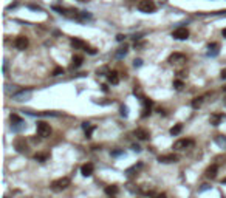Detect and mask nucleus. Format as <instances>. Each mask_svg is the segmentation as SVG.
I'll use <instances>...</instances> for the list:
<instances>
[{"label":"nucleus","mask_w":226,"mask_h":198,"mask_svg":"<svg viewBox=\"0 0 226 198\" xmlns=\"http://www.w3.org/2000/svg\"><path fill=\"white\" fill-rule=\"evenodd\" d=\"M70 178H67V177H64V178H59V180H56V181H53L51 183V189L54 190V192H61V190H65L68 186H70Z\"/></svg>","instance_id":"1"},{"label":"nucleus","mask_w":226,"mask_h":198,"mask_svg":"<svg viewBox=\"0 0 226 198\" xmlns=\"http://www.w3.org/2000/svg\"><path fill=\"white\" fill-rule=\"evenodd\" d=\"M37 135H39L40 138H48V136L51 135L50 124L44 122V121H39V122H37Z\"/></svg>","instance_id":"2"},{"label":"nucleus","mask_w":226,"mask_h":198,"mask_svg":"<svg viewBox=\"0 0 226 198\" xmlns=\"http://www.w3.org/2000/svg\"><path fill=\"white\" fill-rule=\"evenodd\" d=\"M155 3L153 0H141V2L138 3V9L141 11V13H153L155 11Z\"/></svg>","instance_id":"3"},{"label":"nucleus","mask_w":226,"mask_h":198,"mask_svg":"<svg viewBox=\"0 0 226 198\" xmlns=\"http://www.w3.org/2000/svg\"><path fill=\"white\" fill-rule=\"evenodd\" d=\"M191 147H194V141L187 139V138H181V139L174 142V148H175V150H186V148H191Z\"/></svg>","instance_id":"4"},{"label":"nucleus","mask_w":226,"mask_h":198,"mask_svg":"<svg viewBox=\"0 0 226 198\" xmlns=\"http://www.w3.org/2000/svg\"><path fill=\"white\" fill-rule=\"evenodd\" d=\"M172 37L174 39H177V40H184V39H187L189 37V31H187V28H177L174 33H172Z\"/></svg>","instance_id":"5"},{"label":"nucleus","mask_w":226,"mask_h":198,"mask_svg":"<svg viewBox=\"0 0 226 198\" xmlns=\"http://www.w3.org/2000/svg\"><path fill=\"white\" fill-rule=\"evenodd\" d=\"M14 147H16V150H17L19 153H25V152H28V146H26V142H25V138H17L14 141Z\"/></svg>","instance_id":"6"},{"label":"nucleus","mask_w":226,"mask_h":198,"mask_svg":"<svg viewBox=\"0 0 226 198\" xmlns=\"http://www.w3.org/2000/svg\"><path fill=\"white\" fill-rule=\"evenodd\" d=\"M14 47L22 51V50H25L26 47H28V39H26L25 36H19L17 39L14 40Z\"/></svg>","instance_id":"7"},{"label":"nucleus","mask_w":226,"mask_h":198,"mask_svg":"<svg viewBox=\"0 0 226 198\" xmlns=\"http://www.w3.org/2000/svg\"><path fill=\"white\" fill-rule=\"evenodd\" d=\"M169 62L170 64H183V62H186V56L181 53H174L169 56Z\"/></svg>","instance_id":"8"},{"label":"nucleus","mask_w":226,"mask_h":198,"mask_svg":"<svg viewBox=\"0 0 226 198\" xmlns=\"http://www.w3.org/2000/svg\"><path fill=\"white\" fill-rule=\"evenodd\" d=\"M158 161L160 163H166V164H169V163H177L178 161V156L174 155V153H167V155H161L158 158Z\"/></svg>","instance_id":"9"},{"label":"nucleus","mask_w":226,"mask_h":198,"mask_svg":"<svg viewBox=\"0 0 226 198\" xmlns=\"http://www.w3.org/2000/svg\"><path fill=\"white\" fill-rule=\"evenodd\" d=\"M225 119H226V115L217 113V115H212V116L209 118V122H211L212 125H220V122H222V121H225Z\"/></svg>","instance_id":"10"},{"label":"nucleus","mask_w":226,"mask_h":198,"mask_svg":"<svg viewBox=\"0 0 226 198\" xmlns=\"http://www.w3.org/2000/svg\"><path fill=\"white\" fill-rule=\"evenodd\" d=\"M133 135H135L138 139H143V141L144 139H149V136H150V133H149L146 129H136L135 132H133Z\"/></svg>","instance_id":"11"},{"label":"nucleus","mask_w":226,"mask_h":198,"mask_svg":"<svg viewBox=\"0 0 226 198\" xmlns=\"http://www.w3.org/2000/svg\"><path fill=\"white\" fill-rule=\"evenodd\" d=\"M93 170H95L93 164H91V163H87V164H84V166L81 167V173H82L84 177H90V175L93 173Z\"/></svg>","instance_id":"12"},{"label":"nucleus","mask_w":226,"mask_h":198,"mask_svg":"<svg viewBox=\"0 0 226 198\" xmlns=\"http://www.w3.org/2000/svg\"><path fill=\"white\" fill-rule=\"evenodd\" d=\"M217 172H218V166H217V164H212L211 167L206 169V177L212 180V178L217 177Z\"/></svg>","instance_id":"13"},{"label":"nucleus","mask_w":226,"mask_h":198,"mask_svg":"<svg viewBox=\"0 0 226 198\" xmlns=\"http://www.w3.org/2000/svg\"><path fill=\"white\" fill-rule=\"evenodd\" d=\"M84 62V57L82 56H74L73 60H71V68H79L81 65Z\"/></svg>","instance_id":"14"},{"label":"nucleus","mask_w":226,"mask_h":198,"mask_svg":"<svg viewBox=\"0 0 226 198\" xmlns=\"http://www.w3.org/2000/svg\"><path fill=\"white\" fill-rule=\"evenodd\" d=\"M105 194L109 195V197H115L118 194V186H115V184L107 186V187H105Z\"/></svg>","instance_id":"15"},{"label":"nucleus","mask_w":226,"mask_h":198,"mask_svg":"<svg viewBox=\"0 0 226 198\" xmlns=\"http://www.w3.org/2000/svg\"><path fill=\"white\" fill-rule=\"evenodd\" d=\"M71 45L74 47V48H87V43H85L84 40H81V39H71Z\"/></svg>","instance_id":"16"},{"label":"nucleus","mask_w":226,"mask_h":198,"mask_svg":"<svg viewBox=\"0 0 226 198\" xmlns=\"http://www.w3.org/2000/svg\"><path fill=\"white\" fill-rule=\"evenodd\" d=\"M109 82L110 84H118V82H119V74H118V71L109 73Z\"/></svg>","instance_id":"17"},{"label":"nucleus","mask_w":226,"mask_h":198,"mask_svg":"<svg viewBox=\"0 0 226 198\" xmlns=\"http://www.w3.org/2000/svg\"><path fill=\"white\" fill-rule=\"evenodd\" d=\"M181 130H183V125H181V124H175L174 127L170 129V135H172V136H177V135L181 133Z\"/></svg>","instance_id":"18"},{"label":"nucleus","mask_w":226,"mask_h":198,"mask_svg":"<svg viewBox=\"0 0 226 198\" xmlns=\"http://www.w3.org/2000/svg\"><path fill=\"white\" fill-rule=\"evenodd\" d=\"M139 194H143V195H153V187H149V186H143L141 189H139Z\"/></svg>","instance_id":"19"},{"label":"nucleus","mask_w":226,"mask_h":198,"mask_svg":"<svg viewBox=\"0 0 226 198\" xmlns=\"http://www.w3.org/2000/svg\"><path fill=\"white\" fill-rule=\"evenodd\" d=\"M203 99H204V96L195 98V99H194V101H192V107H194V108H198V107H200L201 104H203Z\"/></svg>","instance_id":"20"},{"label":"nucleus","mask_w":226,"mask_h":198,"mask_svg":"<svg viewBox=\"0 0 226 198\" xmlns=\"http://www.w3.org/2000/svg\"><path fill=\"white\" fill-rule=\"evenodd\" d=\"M11 122L14 124H23V121L20 116H17V115H11Z\"/></svg>","instance_id":"21"},{"label":"nucleus","mask_w":226,"mask_h":198,"mask_svg":"<svg viewBox=\"0 0 226 198\" xmlns=\"http://www.w3.org/2000/svg\"><path fill=\"white\" fill-rule=\"evenodd\" d=\"M143 167V164L141 163H138V164H135V166H132L130 169L127 170V175H132V172H135V170H138V169H141Z\"/></svg>","instance_id":"22"},{"label":"nucleus","mask_w":226,"mask_h":198,"mask_svg":"<svg viewBox=\"0 0 226 198\" xmlns=\"http://www.w3.org/2000/svg\"><path fill=\"white\" fill-rule=\"evenodd\" d=\"M126 53H127V45L121 47L119 50H118V56H122V54H126Z\"/></svg>","instance_id":"23"},{"label":"nucleus","mask_w":226,"mask_h":198,"mask_svg":"<svg viewBox=\"0 0 226 198\" xmlns=\"http://www.w3.org/2000/svg\"><path fill=\"white\" fill-rule=\"evenodd\" d=\"M64 73V68L62 67H57L54 71H53V76H59V74H62Z\"/></svg>","instance_id":"24"},{"label":"nucleus","mask_w":226,"mask_h":198,"mask_svg":"<svg viewBox=\"0 0 226 198\" xmlns=\"http://www.w3.org/2000/svg\"><path fill=\"white\" fill-rule=\"evenodd\" d=\"M34 158L37 159V161H45V159L48 158V155H45V153H44V155H36Z\"/></svg>","instance_id":"25"},{"label":"nucleus","mask_w":226,"mask_h":198,"mask_svg":"<svg viewBox=\"0 0 226 198\" xmlns=\"http://www.w3.org/2000/svg\"><path fill=\"white\" fill-rule=\"evenodd\" d=\"M174 85H175V88H177V90H181V88H183V82H181V81H175V82H174Z\"/></svg>","instance_id":"26"},{"label":"nucleus","mask_w":226,"mask_h":198,"mask_svg":"<svg viewBox=\"0 0 226 198\" xmlns=\"http://www.w3.org/2000/svg\"><path fill=\"white\" fill-rule=\"evenodd\" d=\"M217 142L220 146H226V138H222V136H218L217 138Z\"/></svg>","instance_id":"27"},{"label":"nucleus","mask_w":226,"mask_h":198,"mask_svg":"<svg viewBox=\"0 0 226 198\" xmlns=\"http://www.w3.org/2000/svg\"><path fill=\"white\" fill-rule=\"evenodd\" d=\"M132 148H133V150H135V152H141V147H139V146H136V144H133V146H132Z\"/></svg>","instance_id":"28"},{"label":"nucleus","mask_w":226,"mask_h":198,"mask_svg":"<svg viewBox=\"0 0 226 198\" xmlns=\"http://www.w3.org/2000/svg\"><path fill=\"white\" fill-rule=\"evenodd\" d=\"M153 198H167V195H166V194H157Z\"/></svg>","instance_id":"29"},{"label":"nucleus","mask_w":226,"mask_h":198,"mask_svg":"<svg viewBox=\"0 0 226 198\" xmlns=\"http://www.w3.org/2000/svg\"><path fill=\"white\" fill-rule=\"evenodd\" d=\"M85 51H88L90 54H95V53H96V50H95V48H87Z\"/></svg>","instance_id":"30"},{"label":"nucleus","mask_w":226,"mask_h":198,"mask_svg":"<svg viewBox=\"0 0 226 198\" xmlns=\"http://www.w3.org/2000/svg\"><path fill=\"white\" fill-rule=\"evenodd\" d=\"M121 113L124 115V116H127V107H122V108H121Z\"/></svg>","instance_id":"31"},{"label":"nucleus","mask_w":226,"mask_h":198,"mask_svg":"<svg viewBox=\"0 0 226 198\" xmlns=\"http://www.w3.org/2000/svg\"><path fill=\"white\" fill-rule=\"evenodd\" d=\"M208 189H209V186L208 184H203V187L200 189V192H204V190H208Z\"/></svg>","instance_id":"32"},{"label":"nucleus","mask_w":226,"mask_h":198,"mask_svg":"<svg viewBox=\"0 0 226 198\" xmlns=\"http://www.w3.org/2000/svg\"><path fill=\"white\" fill-rule=\"evenodd\" d=\"M220 76H222V79H226V68L222 70V74H220Z\"/></svg>","instance_id":"33"},{"label":"nucleus","mask_w":226,"mask_h":198,"mask_svg":"<svg viewBox=\"0 0 226 198\" xmlns=\"http://www.w3.org/2000/svg\"><path fill=\"white\" fill-rule=\"evenodd\" d=\"M124 37H126V36H122V34H119V36H118V37H116V39H118V40H124Z\"/></svg>","instance_id":"34"},{"label":"nucleus","mask_w":226,"mask_h":198,"mask_svg":"<svg viewBox=\"0 0 226 198\" xmlns=\"http://www.w3.org/2000/svg\"><path fill=\"white\" fill-rule=\"evenodd\" d=\"M139 65H141V60H139V59L135 60V67H139Z\"/></svg>","instance_id":"35"},{"label":"nucleus","mask_w":226,"mask_h":198,"mask_svg":"<svg viewBox=\"0 0 226 198\" xmlns=\"http://www.w3.org/2000/svg\"><path fill=\"white\" fill-rule=\"evenodd\" d=\"M222 34H223V37H226V28H225V30L222 31Z\"/></svg>","instance_id":"36"},{"label":"nucleus","mask_w":226,"mask_h":198,"mask_svg":"<svg viewBox=\"0 0 226 198\" xmlns=\"http://www.w3.org/2000/svg\"><path fill=\"white\" fill-rule=\"evenodd\" d=\"M223 184H226V178H223Z\"/></svg>","instance_id":"37"},{"label":"nucleus","mask_w":226,"mask_h":198,"mask_svg":"<svg viewBox=\"0 0 226 198\" xmlns=\"http://www.w3.org/2000/svg\"><path fill=\"white\" fill-rule=\"evenodd\" d=\"M81 2H87V0H81Z\"/></svg>","instance_id":"38"},{"label":"nucleus","mask_w":226,"mask_h":198,"mask_svg":"<svg viewBox=\"0 0 226 198\" xmlns=\"http://www.w3.org/2000/svg\"><path fill=\"white\" fill-rule=\"evenodd\" d=\"M223 90H225V93H226V87H225V88H223Z\"/></svg>","instance_id":"39"},{"label":"nucleus","mask_w":226,"mask_h":198,"mask_svg":"<svg viewBox=\"0 0 226 198\" xmlns=\"http://www.w3.org/2000/svg\"><path fill=\"white\" fill-rule=\"evenodd\" d=\"M110 198H113V197H110Z\"/></svg>","instance_id":"40"}]
</instances>
